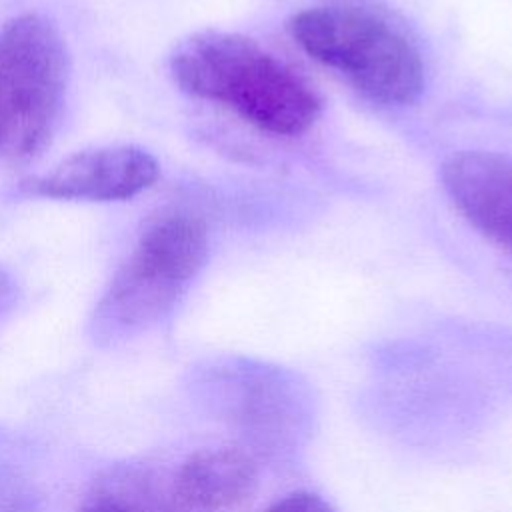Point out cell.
Segmentation results:
<instances>
[{"label": "cell", "mask_w": 512, "mask_h": 512, "mask_svg": "<svg viewBox=\"0 0 512 512\" xmlns=\"http://www.w3.org/2000/svg\"><path fill=\"white\" fill-rule=\"evenodd\" d=\"M160 174L152 154L136 146H106L76 152L52 172L22 182L26 194L56 200H128L150 188Z\"/></svg>", "instance_id": "obj_5"}, {"label": "cell", "mask_w": 512, "mask_h": 512, "mask_svg": "<svg viewBox=\"0 0 512 512\" xmlns=\"http://www.w3.org/2000/svg\"><path fill=\"white\" fill-rule=\"evenodd\" d=\"M288 28L308 56L344 74L378 104L406 106L424 90V64L414 42L368 8H306L292 16Z\"/></svg>", "instance_id": "obj_3"}, {"label": "cell", "mask_w": 512, "mask_h": 512, "mask_svg": "<svg viewBox=\"0 0 512 512\" xmlns=\"http://www.w3.org/2000/svg\"><path fill=\"white\" fill-rule=\"evenodd\" d=\"M266 512H334V508L318 494L298 490L272 502Z\"/></svg>", "instance_id": "obj_9"}, {"label": "cell", "mask_w": 512, "mask_h": 512, "mask_svg": "<svg viewBox=\"0 0 512 512\" xmlns=\"http://www.w3.org/2000/svg\"><path fill=\"white\" fill-rule=\"evenodd\" d=\"M442 184L476 230L512 250V158L484 150L456 152L442 166Z\"/></svg>", "instance_id": "obj_6"}, {"label": "cell", "mask_w": 512, "mask_h": 512, "mask_svg": "<svg viewBox=\"0 0 512 512\" xmlns=\"http://www.w3.org/2000/svg\"><path fill=\"white\" fill-rule=\"evenodd\" d=\"M14 300H16L14 276L4 266H0V314H4Z\"/></svg>", "instance_id": "obj_10"}, {"label": "cell", "mask_w": 512, "mask_h": 512, "mask_svg": "<svg viewBox=\"0 0 512 512\" xmlns=\"http://www.w3.org/2000/svg\"><path fill=\"white\" fill-rule=\"evenodd\" d=\"M260 486L254 458L232 446L192 452L176 470L174 498L194 510H222L250 500Z\"/></svg>", "instance_id": "obj_7"}, {"label": "cell", "mask_w": 512, "mask_h": 512, "mask_svg": "<svg viewBox=\"0 0 512 512\" xmlns=\"http://www.w3.org/2000/svg\"><path fill=\"white\" fill-rule=\"evenodd\" d=\"M70 62L58 28L40 14L0 30V150L36 158L52 140L66 102Z\"/></svg>", "instance_id": "obj_4"}, {"label": "cell", "mask_w": 512, "mask_h": 512, "mask_svg": "<svg viewBox=\"0 0 512 512\" xmlns=\"http://www.w3.org/2000/svg\"><path fill=\"white\" fill-rule=\"evenodd\" d=\"M170 72L186 94L222 104L276 136H298L320 116L314 90L242 34L206 30L188 36L172 52Z\"/></svg>", "instance_id": "obj_1"}, {"label": "cell", "mask_w": 512, "mask_h": 512, "mask_svg": "<svg viewBox=\"0 0 512 512\" xmlns=\"http://www.w3.org/2000/svg\"><path fill=\"white\" fill-rule=\"evenodd\" d=\"M78 512H166L154 478L130 464L102 470L86 490Z\"/></svg>", "instance_id": "obj_8"}, {"label": "cell", "mask_w": 512, "mask_h": 512, "mask_svg": "<svg viewBox=\"0 0 512 512\" xmlns=\"http://www.w3.org/2000/svg\"><path fill=\"white\" fill-rule=\"evenodd\" d=\"M208 258L204 222L186 212L154 218L120 264L90 318L100 346L128 340L162 320Z\"/></svg>", "instance_id": "obj_2"}]
</instances>
